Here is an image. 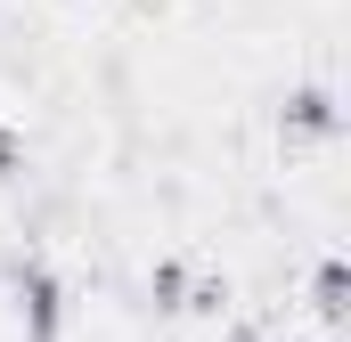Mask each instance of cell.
I'll use <instances>...</instances> for the list:
<instances>
[{
    "label": "cell",
    "instance_id": "7a4b0ae2",
    "mask_svg": "<svg viewBox=\"0 0 351 342\" xmlns=\"http://www.w3.org/2000/svg\"><path fill=\"white\" fill-rule=\"evenodd\" d=\"M278 139H286V147H335V139H343V98H335L327 82L286 90V106H278Z\"/></svg>",
    "mask_w": 351,
    "mask_h": 342
},
{
    "label": "cell",
    "instance_id": "5b68a950",
    "mask_svg": "<svg viewBox=\"0 0 351 342\" xmlns=\"http://www.w3.org/2000/svg\"><path fill=\"white\" fill-rule=\"evenodd\" d=\"M0 179H25V139L0 122Z\"/></svg>",
    "mask_w": 351,
    "mask_h": 342
},
{
    "label": "cell",
    "instance_id": "277c9868",
    "mask_svg": "<svg viewBox=\"0 0 351 342\" xmlns=\"http://www.w3.org/2000/svg\"><path fill=\"white\" fill-rule=\"evenodd\" d=\"M188 285H196V277H188V261H156V269H147V302H156L164 318L188 310Z\"/></svg>",
    "mask_w": 351,
    "mask_h": 342
},
{
    "label": "cell",
    "instance_id": "3957f363",
    "mask_svg": "<svg viewBox=\"0 0 351 342\" xmlns=\"http://www.w3.org/2000/svg\"><path fill=\"white\" fill-rule=\"evenodd\" d=\"M343 310H351V277H343V253H319V277H311V318L327 334H343Z\"/></svg>",
    "mask_w": 351,
    "mask_h": 342
},
{
    "label": "cell",
    "instance_id": "6da1fadb",
    "mask_svg": "<svg viewBox=\"0 0 351 342\" xmlns=\"http://www.w3.org/2000/svg\"><path fill=\"white\" fill-rule=\"evenodd\" d=\"M8 302H16V342H66V277L41 253L8 261Z\"/></svg>",
    "mask_w": 351,
    "mask_h": 342
},
{
    "label": "cell",
    "instance_id": "8992f818",
    "mask_svg": "<svg viewBox=\"0 0 351 342\" xmlns=\"http://www.w3.org/2000/svg\"><path fill=\"white\" fill-rule=\"evenodd\" d=\"M221 342H286V334H262V326H229Z\"/></svg>",
    "mask_w": 351,
    "mask_h": 342
}]
</instances>
